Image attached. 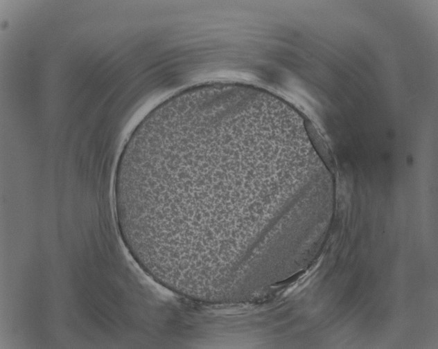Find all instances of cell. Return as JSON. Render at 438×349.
<instances>
[{"mask_svg": "<svg viewBox=\"0 0 438 349\" xmlns=\"http://www.w3.org/2000/svg\"><path fill=\"white\" fill-rule=\"evenodd\" d=\"M261 123L249 100L223 92H178L150 111L114 174L116 222L128 251L170 260L248 239L279 177Z\"/></svg>", "mask_w": 438, "mask_h": 349, "instance_id": "6da1fadb", "label": "cell"}]
</instances>
